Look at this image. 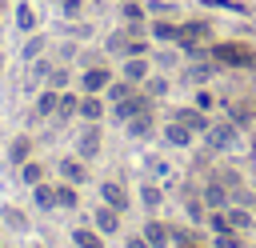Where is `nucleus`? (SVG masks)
Instances as JSON below:
<instances>
[{"mask_svg":"<svg viewBox=\"0 0 256 248\" xmlns=\"http://www.w3.org/2000/svg\"><path fill=\"white\" fill-rule=\"evenodd\" d=\"M208 40H212V24H208V20H184L180 32H176V44H180L184 52H192V56H204Z\"/></svg>","mask_w":256,"mask_h":248,"instance_id":"1","label":"nucleus"},{"mask_svg":"<svg viewBox=\"0 0 256 248\" xmlns=\"http://www.w3.org/2000/svg\"><path fill=\"white\" fill-rule=\"evenodd\" d=\"M216 248H244V240L236 232H216Z\"/></svg>","mask_w":256,"mask_h":248,"instance_id":"29","label":"nucleus"},{"mask_svg":"<svg viewBox=\"0 0 256 248\" xmlns=\"http://www.w3.org/2000/svg\"><path fill=\"white\" fill-rule=\"evenodd\" d=\"M76 248H104V240H100V232H92V228H76Z\"/></svg>","mask_w":256,"mask_h":248,"instance_id":"20","label":"nucleus"},{"mask_svg":"<svg viewBox=\"0 0 256 248\" xmlns=\"http://www.w3.org/2000/svg\"><path fill=\"white\" fill-rule=\"evenodd\" d=\"M60 8H64V16H80L84 0H60Z\"/></svg>","mask_w":256,"mask_h":248,"instance_id":"34","label":"nucleus"},{"mask_svg":"<svg viewBox=\"0 0 256 248\" xmlns=\"http://www.w3.org/2000/svg\"><path fill=\"white\" fill-rule=\"evenodd\" d=\"M32 196H36V204H40V208H52V204H56V188H48L44 180L36 184V192H32Z\"/></svg>","mask_w":256,"mask_h":248,"instance_id":"24","label":"nucleus"},{"mask_svg":"<svg viewBox=\"0 0 256 248\" xmlns=\"http://www.w3.org/2000/svg\"><path fill=\"white\" fill-rule=\"evenodd\" d=\"M212 104H216V96H212L208 88H200V92H196V108H204V112H208Z\"/></svg>","mask_w":256,"mask_h":248,"instance_id":"31","label":"nucleus"},{"mask_svg":"<svg viewBox=\"0 0 256 248\" xmlns=\"http://www.w3.org/2000/svg\"><path fill=\"white\" fill-rule=\"evenodd\" d=\"M60 176H64L68 184H84V180H88V168H84L80 156H64V160H60Z\"/></svg>","mask_w":256,"mask_h":248,"instance_id":"8","label":"nucleus"},{"mask_svg":"<svg viewBox=\"0 0 256 248\" xmlns=\"http://www.w3.org/2000/svg\"><path fill=\"white\" fill-rule=\"evenodd\" d=\"M148 92H132V96H124V100H116L112 104V120H120V124H128L132 116H140V112H148Z\"/></svg>","mask_w":256,"mask_h":248,"instance_id":"4","label":"nucleus"},{"mask_svg":"<svg viewBox=\"0 0 256 248\" xmlns=\"http://www.w3.org/2000/svg\"><path fill=\"white\" fill-rule=\"evenodd\" d=\"M124 80H132V84L148 80V56H128L124 60Z\"/></svg>","mask_w":256,"mask_h":248,"instance_id":"10","label":"nucleus"},{"mask_svg":"<svg viewBox=\"0 0 256 248\" xmlns=\"http://www.w3.org/2000/svg\"><path fill=\"white\" fill-rule=\"evenodd\" d=\"M140 196H144V204H160V188H152V184H144Z\"/></svg>","mask_w":256,"mask_h":248,"instance_id":"33","label":"nucleus"},{"mask_svg":"<svg viewBox=\"0 0 256 248\" xmlns=\"http://www.w3.org/2000/svg\"><path fill=\"white\" fill-rule=\"evenodd\" d=\"M64 80H68V72H64V68H48V84H52V88H60Z\"/></svg>","mask_w":256,"mask_h":248,"instance_id":"32","label":"nucleus"},{"mask_svg":"<svg viewBox=\"0 0 256 248\" xmlns=\"http://www.w3.org/2000/svg\"><path fill=\"white\" fill-rule=\"evenodd\" d=\"M164 140H168V144H172V148H184V144H188V140H192V128H184V124H180V120H172V124H168V128H164Z\"/></svg>","mask_w":256,"mask_h":248,"instance_id":"12","label":"nucleus"},{"mask_svg":"<svg viewBox=\"0 0 256 248\" xmlns=\"http://www.w3.org/2000/svg\"><path fill=\"white\" fill-rule=\"evenodd\" d=\"M124 96H132V80H112V84H108V100L116 104V100H124Z\"/></svg>","mask_w":256,"mask_h":248,"instance_id":"23","label":"nucleus"},{"mask_svg":"<svg viewBox=\"0 0 256 248\" xmlns=\"http://www.w3.org/2000/svg\"><path fill=\"white\" fill-rule=\"evenodd\" d=\"M208 148H216V152H240L244 148V140H240V124L236 120H220V124H208Z\"/></svg>","mask_w":256,"mask_h":248,"instance_id":"2","label":"nucleus"},{"mask_svg":"<svg viewBox=\"0 0 256 248\" xmlns=\"http://www.w3.org/2000/svg\"><path fill=\"white\" fill-rule=\"evenodd\" d=\"M80 116H84V120H100V116H104V104L96 100V92H84V96H80Z\"/></svg>","mask_w":256,"mask_h":248,"instance_id":"15","label":"nucleus"},{"mask_svg":"<svg viewBox=\"0 0 256 248\" xmlns=\"http://www.w3.org/2000/svg\"><path fill=\"white\" fill-rule=\"evenodd\" d=\"M4 216H8V224H12V228H28V220H24V216H20V212H16V208H8V212H4Z\"/></svg>","mask_w":256,"mask_h":248,"instance_id":"35","label":"nucleus"},{"mask_svg":"<svg viewBox=\"0 0 256 248\" xmlns=\"http://www.w3.org/2000/svg\"><path fill=\"white\" fill-rule=\"evenodd\" d=\"M104 200H108L116 212H124V208H128V196H124V188H120L116 180H108V184H104Z\"/></svg>","mask_w":256,"mask_h":248,"instance_id":"16","label":"nucleus"},{"mask_svg":"<svg viewBox=\"0 0 256 248\" xmlns=\"http://www.w3.org/2000/svg\"><path fill=\"white\" fill-rule=\"evenodd\" d=\"M56 204H60V208H76V188H72V184L56 188Z\"/></svg>","mask_w":256,"mask_h":248,"instance_id":"27","label":"nucleus"},{"mask_svg":"<svg viewBox=\"0 0 256 248\" xmlns=\"http://www.w3.org/2000/svg\"><path fill=\"white\" fill-rule=\"evenodd\" d=\"M144 92H148V96H164V92H168V80H164V76H148V80H144Z\"/></svg>","mask_w":256,"mask_h":248,"instance_id":"26","label":"nucleus"},{"mask_svg":"<svg viewBox=\"0 0 256 248\" xmlns=\"http://www.w3.org/2000/svg\"><path fill=\"white\" fill-rule=\"evenodd\" d=\"M108 84H112V68H104V64H92L80 76V92H108Z\"/></svg>","mask_w":256,"mask_h":248,"instance_id":"5","label":"nucleus"},{"mask_svg":"<svg viewBox=\"0 0 256 248\" xmlns=\"http://www.w3.org/2000/svg\"><path fill=\"white\" fill-rule=\"evenodd\" d=\"M40 52H44V36H32V40L24 44V60H36Z\"/></svg>","mask_w":256,"mask_h":248,"instance_id":"30","label":"nucleus"},{"mask_svg":"<svg viewBox=\"0 0 256 248\" xmlns=\"http://www.w3.org/2000/svg\"><path fill=\"white\" fill-rule=\"evenodd\" d=\"M204 204H208V208L228 204V184H224V180H208V184H204Z\"/></svg>","mask_w":256,"mask_h":248,"instance_id":"11","label":"nucleus"},{"mask_svg":"<svg viewBox=\"0 0 256 248\" xmlns=\"http://www.w3.org/2000/svg\"><path fill=\"white\" fill-rule=\"evenodd\" d=\"M212 60L216 64H228V68H256V52L248 44H236V40H224L212 48Z\"/></svg>","mask_w":256,"mask_h":248,"instance_id":"3","label":"nucleus"},{"mask_svg":"<svg viewBox=\"0 0 256 248\" xmlns=\"http://www.w3.org/2000/svg\"><path fill=\"white\" fill-rule=\"evenodd\" d=\"M128 132H132V136H152V116H148V112L132 116V120H128Z\"/></svg>","mask_w":256,"mask_h":248,"instance_id":"22","label":"nucleus"},{"mask_svg":"<svg viewBox=\"0 0 256 248\" xmlns=\"http://www.w3.org/2000/svg\"><path fill=\"white\" fill-rule=\"evenodd\" d=\"M36 248H40V244H36Z\"/></svg>","mask_w":256,"mask_h":248,"instance_id":"38","label":"nucleus"},{"mask_svg":"<svg viewBox=\"0 0 256 248\" xmlns=\"http://www.w3.org/2000/svg\"><path fill=\"white\" fill-rule=\"evenodd\" d=\"M96 228H100V232H116V228H120V212H116V208H100V212H96Z\"/></svg>","mask_w":256,"mask_h":248,"instance_id":"18","label":"nucleus"},{"mask_svg":"<svg viewBox=\"0 0 256 248\" xmlns=\"http://www.w3.org/2000/svg\"><path fill=\"white\" fill-rule=\"evenodd\" d=\"M128 248H152V244H148L144 236H136V240H128Z\"/></svg>","mask_w":256,"mask_h":248,"instance_id":"37","label":"nucleus"},{"mask_svg":"<svg viewBox=\"0 0 256 248\" xmlns=\"http://www.w3.org/2000/svg\"><path fill=\"white\" fill-rule=\"evenodd\" d=\"M56 104H60V92H56V88L48 84V88H44V92L36 96V116H40V120H48V116H56Z\"/></svg>","mask_w":256,"mask_h":248,"instance_id":"9","label":"nucleus"},{"mask_svg":"<svg viewBox=\"0 0 256 248\" xmlns=\"http://www.w3.org/2000/svg\"><path fill=\"white\" fill-rule=\"evenodd\" d=\"M228 224H232V228H248V224H252V216H248L244 208H228Z\"/></svg>","mask_w":256,"mask_h":248,"instance_id":"28","label":"nucleus"},{"mask_svg":"<svg viewBox=\"0 0 256 248\" xmlns=\"http://www.w3.org/2000/svg\"><path fill=\"white\" fill-rule=\"evenodd\" d=\"M28 148H32V140H28V136H16V140H12V148H8L12 164H28Z\"/></svg>","mask_w":256,"mask_h":248,"instance_id":"19","label":"nucleus"},{"mask_svg":"<svg viewBox=\"0 0 256 248\" xmlns=\"http://www.w3.org/2000/svg\"><path fill=\"white\" fill-rule=\"evenodd\" d=\"M176 32H180V24H172V20H156L152 24V36L164 40V44H176Z\"/></svg>","mask_w":256,"mask_h":248,"instance_id":"17","label":"nucleus"},{"mask_svg":"<svg viewBox=\"0 0 256 248\" xmlns=\"http://www.w3.org/2000/svg\"><path fill=\"white\" fill-rule=\"evenodd\" d=\"M20 168H24V184L36 188V184L44 180V164H32V160H28V164H20Z\"/></svg>","mask_w":256,"mask_h":248,"instance_id":"25","label":"nucleus"},{"mask_svg":"<svg viewBox=\"0 0 256 248\" xmlns=\"http://www.w3.org/2000/svg\"><path fill=\"white\" fill-rule=\"evenodd\" d=\"M168 236H172V232H168V228H164L160 220H152V224H144V240H148L152 248H168Z\"/></svg>","mask_w":256,"mask_h":248,"instance_id":"13","label":"nucleus"},{"mask_svg":"<svg viewBox=\"0 0 256 248\" xmlns=\"http://www.w3.org/2000/svg\"><path fill=\"white\" fill-rule=\"evenodd\" d=\"M76 152H80L84 160H92V156L100 152V120H88V124H84V132L76 136Z\"/></svg>","mask_w":256,"mask_h":248,"instance_id":"6","label":"nucleus"},{"mask_svg":"<svg viewBox=\"0 0 256 248\" xmlns=\"http://www.w3.org/2000/svg\"><path fill=\"white\" fill-rule=\"evenodd\" d=\"M120 16H124L128 24H140V20L148 16V8H144V4H136V0H128V4H120Z\"/></svg>","mask_w":256,"mask_h":248,"instance_id":"21","label":"nucleus"},{"mask_svg":"<svg viewBox=\"0 0 256 248\" xmlns=\"http://www.w3.org/2000/svg\"><path fill=\"white\" fill-rule=\"evenodd\" d=\"M172 120H180L184 128H192V132H208V116H204V108H176V116Z\"/></svg>","mask_w":256,"mask_h":248,"instance_id":"7","label":"nucleus"},{"mask_svg":"<svg viewBox=\"0 0 256 248\" xmlns=\"http://www.w3.org/2000/svg\"><path fill=\"white\" fill-rule=\"evenodd\" d=\"M20 28H32V8L20 4Z\"/></svg>","mask_w":256,"mask_h":248,"instance_id":"36","label":"nucleus"},{"mask_svg":"<svg viewBox=\"0 0 256 248\" xmlns=\"http://www.w3.org/2000/svg\"><path fill=\"white\" fill-rule=\"evenodd\" d=\"M72 116H80V96L64 92V96H60V104H56V120H72Z\"/></svg>","mask_w":256,"mask_h":248,"instance_id":"14","label":"nucleus"}]
</instances>
